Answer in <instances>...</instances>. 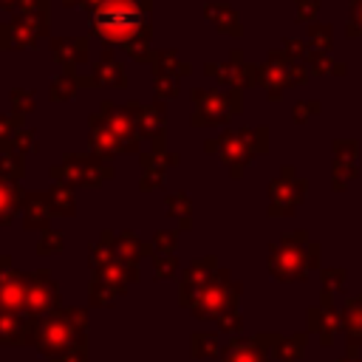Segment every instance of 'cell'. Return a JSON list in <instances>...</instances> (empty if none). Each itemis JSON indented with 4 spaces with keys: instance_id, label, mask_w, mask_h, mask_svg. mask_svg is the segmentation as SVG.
Here are the masks:
<instances>
[{
    "instance_id": "obj_21",
    "label": "cell",
    "mask_w": 362,
    "mask_h": 362,
    "mask_svg": "<svg viewBox=\"0 0 362 362\" xmlns=\"http://www.w3.org/2000/svg\"><path fill=\"white\" fill-rule=\"evenodd\" d=\"M88 127H90L88 141H90V150H93L96 156H102V158H113V156L124 153L122 141H119V139L113 136V130L102 122V116H99V113H93V116L88 119Z\"/></svg>"
},
{
    "instance_id": "obj_7",
    "label": "cell",
    "mask_w": 362,
    "mask_h": 362,
    "mask_svg": "<svg viewBox=\"0 0 362 362\" xmlns=\"http://www.w3.org/2000/svg\"><path fill=\"white\" fill-rule=\"evenodd\" d=\"M308 76L311 74L305 71V62L291 59L283 48L269 51L266 62L260 65V85L266 88L269 102H280L283 99V90H288L294 85H305Z\"/></svg>"
},
{
    "instance_id": "obj_35",
    "label": "cell",
    "mask_w": 362,
    "mask_h": 362,
    "mask_svg": "<svg viewBox=\"0 0 362 362\" xmlns=\"http://www.w3.org/2000/svg\"><path fill=\"white\" fill-rule=\"evenodd\" d=\"M11 105H14L11 113L25 116V113H31V107H34V93H31V90H23V88H14V90H11Z\"/></svg>"
},
{
    "instance_id": "obj_40",
    "label": "cell",
    "mask_w": 362,
    "mask_h": 362,
    "mask_svg": "<svg viewBox=\"0 0 362 362\" xmlns=\"http://www.w3.org/2000/svg\"><path fill=\"white\" fill-rule=\"evenodd\" d=\"M59 249H62V235H59V232H48V229H45V235H42V240H40L37 252H40V255H51V252H59Z\"/></svg>"
},
{
    "instance_id": "obj_25",
    "label": "cell",
    "mask_w": 362,
    "mask_h": 362,
    "mask_svg": "<svg viewBox=\"0 0 362 362\" xmlns=\"http://www.w3.org/2000/svg\"><path fill=\"white\" fill-rule=\"evenodd\" d=\"M20 206H25V192L17 181L0 175V223H8Z\"/></svg>"
},
{
    "instance_id": "obj_5",
    "label": "cell",
    "mask_w": 362,
    "mask_h": 362,
    "mask_svg": "<svg viewBox=\"0 0 362 362\" xmlns=\"http://www.w3.org/2000/svg\"><path fill=\"white\" fill-rule=\"evenodd\" d=\"M82 311H57L34 322L31 339L42 354H59L68 351L71 342H82Z\"/></svg>"
},
{
    "instance_id": "obj_39",
    "label": "cell",
    "mask_w": 362,
    "mask_h": 362,
    "mask_svg": "<svg viewBox=\"0 0 362 362\" xmlns=\"http://www.w3.org/2000/svg\"><path fill=\"white\" fill-rule=\"evenodd\" d=\"M283 51H286L291 59H300V62H305V57H308V45H305L303 40H297V37H286V40H283Z\"/></svg>"
},
{
    "instance_id": "obj_27",
    "label": "cell",
    "mask_w": 362,
    "mask_h": 362,
    "mask_svg": "<svg viewBox=\"0 0 362 362\" xmlns=\"http://www.w3.org/2000/svg\"><path fill=\"white\" fill-rule=\"evenodd\" d=\"M305 62H308V74H314V76H325V74H331V76H345V74H348V65H345V62H339V59H334L331 54H322V51H311V48H308Z\"/></svg>"
},
{
    "instance_id": "obj_6",
    "label": "cell",
    "mask_w": 362,
    "mask_h": 362,
    "mask_svg": "<svg viewBox=\"0 0 362 362\" xmlns=\"http://www.w3.org/2000/svg\"><path fill=\"white\" fill-rule=\"evenodd\" d=\"M192 124L206 127V124H226L232 116L243 110V90L235 88H192Z\"/></svg>"
},
{
    "instance_id": "obj_37",
    "label": "cell",
    "mask_w": 362,
    "mask_h": 362,
    "mask_svg": "<svg viewBox=\"0 0 362 362\" xmlns=\"http://www.w3.org/2000/svg\"><path fill=\"white\" fill-rule=\"evenodd\" d=\"M167 212L170 215H175V218H187L189 221V198L184 195V192H175V195H170L167 198Z\"/></svg>"
},
{
    "instance_id": "obj_10",
    "label": "cell",
    "mask_w": 362,
    "mask_h": 362,
    "mask_svg": "<svg viewBox=\"0 0 362 362\" xmlns=\"http://www.w3.org/2000/svg\"><path fill=\"white\" fill-rule=\"evenodd\" d=\"M141 107L139 102H127V105H113V102H102V122L113 130V136L122 141L124 153H136L144 136V124H141Z\"/></svg>"
},
{
    "instance_id": "obj_19",
    "label": "cell",
    "mask_w": 362,
    "mask_h": 362,
    "mask_svg": "<svg viewBox=\"0 0 362 362\" xmlns=\"http://www.w3.org/2000/svg\"><path fill=\"white\" fill-rule=\"evenodd\" d=\"M88 37H71V40H65V37H54L51 40V54H54V59L68 71V74H74V68L76 65H85L88 62Z\"/></svg>"
},
{
    "instance_id": "obj_34",
    "label": "cell",
    "mask_w": 362,
    "mask_h": 362,
    "mask_svg": "<svg viewBox=\"0 0 362 362\" xmlns=\"http://www.w3.org/2000/svg\"><path fill=\"white\" fill-rule=\"evenodd\" d=\"M345 34H348V37H362V0H348Z\"/></svg>"
},
{
    "instance_id": "obj_16",
    "label": "cell",
    "mask_w": 362,
    "mask_h": 362,
    "mask_svg": "<svg viewBox=\"0 0 362 362\" xmlns=\"http://www.w3.org/2000/svg\"><path fill=\"white\" fill-rule=\"evenodd\" d=\"M25 308V277L11 269V257H0V314Z\"/></svg>"
},
{
    "instance_id": "obj_38",
    "label": "cell",
    "mask_w": 362,
    "mask_h": 362,
    "mask_svg": "<svg viewBox=\"0 0 362 362\" xmlns=\"http://www.w3.org/2000/svg\"><path fill=\"white\" fill-rule=\"evenodd\" d=\"M17 331H20L17 317H14V314H0V342L17 339Z\"/></svg>"
},
{
    "instance_id": "obj_26",
    "label": "cell",
    "mask_w": 362,
    "mask_h": 362,
    "mask_svg": "<svg viewBox=\"0 0 362 362\" xmlns=\"http://www.w3.org/2000/svg\"><path fill=\"white\" fill-rule=\"evenodd\" d=\"M305 348H308V331L294 334V337H280V342L272 348V354L277 362H300Z\"/></svg>"
},
{
    "instance_id": "obj_36",
    "label": "cell",
    "mask_w": 362,
    "mask_h": 362,
    "mask_svg": "<svg viewBox=\"0 0 362 362\" xmlns=\"http://www.w3.org/2000/svg\"><path fill=\"white\" fill-rule=\"evenodd\" d=\"M320 6H322L320 0H297V23H303V25L308 23L311 25L317 20V14H320Z\"/></svg>"
},
{
    "instance_id": "obj_42",
    "label": "cell",
    "mask_w": 362,
    "mask_h": 362,
    "mask_svg": "<svg viewBox=\"0 0 362 362\" xmlns=\"http://www.w3.org/2000/svg\"><path fill=\"white\" fill-rule=\"evenodd\" d=\"M175 272V257L170 255V257H156V274H161V277H170Z\"/></svg>"
},
{
    "instance_id": "obj_44",
    "label": "cell",
    "mask_w": 362,
    "mask_h": 362,
    "mask_svg": "<svg viewBox=\"0 0 362 362\" xmlns=\"http://www.w3.org/2000/svg\"><path fill=\"white\" fill-rule=\"evenodd\" d=\"M0 8H6V11H14V8H20V0H0Z\"/></svg>"
},
{
    "instance_id": "obj_17",
    "label": "cell",
    "mask_w": 362,
    "mask_h": 362,
    "mask_svg": "<svg viewBox=\"0 0 362 362\" xmlns=\"http://www.w3.org/2000/svg\"><path fill=\"white\" fill-rule=\"evenodd\" d=\"M54 305H57V286H54L51 274L42 269L34 274H25V311L42 314Z\"/></svg>"
},
{
    "instance_id": "obj_41",
    "label": "cell",
    "mask_w": 362,
    "mask_h": 362,
    "mask_svg": "<svg viewBox=\"0 0 362 362\" xmlns=\"http://www.w3.org/2000/svg\"><path fill=\"white\" fill-rule=\"evenodd\" d=\"M178 93V79H156V96L158 99H173Z\"/></svg>"
},
{
    "instance_id": "obj_18",
    "label": "cell",
    "mask_w": 362,
    "mask_h": 362,
    "mask_svg": "<svg viewBox=\"0 0 362 362\" xmlns=\"http://www.w3.org/2000/svg\"><path fill=\"white\" fill-rule=\"evenodd\" d=\"M79 85H116V88H124V85H127V74H124L122 62L113 57V51L105 48V51L99 54V59L93 62L90 76L79 79Z\"/></svg>"
},
{
    "instance_id": "obj_4",
    "label": "cell",
    "mask_w": 362,
    "mask_h": 362,
    "mask_svg": "<svg viewBox=\"0 0 362 362\" xmlns=\"http://www.w3.org/2000/svg\"><path fill=\"white\" fill-rule=\"evenodd\" d=\"M206 153H215L232 173V178H240L243 170L255 156L269 153V127H240V130H226L218 139H209L204 144Z\"/></svg>"
},
{
    "instance_id": "obj_31",
    "label": "cell",
    "mask_w": 362,
    "mask_h": 362,
    "mask_svg": "<svg viewBox=\"0 0 362 362\" xmlns=\"http://www.w3.org/2000/svg\"><path fill=\"white\" fill-rule=\"evenodd\" d=\"M308 45H311V51L331 54V48H334V28L328 23H311L308 25Z\"/></svg>"
},
{
    "instance_id": "obj_20",
    "label": "cell",
    "mask_w": 362,
    "mask_h": 362,
    "mask_svg": "<svg viewBox=\"0 0 362 362\" xmlns=\"http://www.w3.org/2000/svg\"><path fill=\"white\" fill-rule=\"evenodd\" d=\"M308 331L317 334V339H320L322 348H331L334 339H337V331H342V325H339V308H322V305L308 308Z\"/></svg>"
},
{
    "instance_id": "obj_30",
    "label": "cell",
    "mask_w": 362,
    "mask_h": 362,
    "mask_svg": "<svg viewBox=\"0 0 362 362\" xmlns=\"http://www.w3.org/2000/svg\"><path fill=\"white\" fill-rule=\"evenodd\" d=\"M79 88H82V85H79V76L62 71V74L51 82V93H48V96H51V102H65V99H74Z\"/></svg>"
},
{
    "instance_id": "obj_8",
    "label": "cell",
    "mask_w": 362,
    "mask_h": 362,
    "mask_svg": "<svg viewBox=\"0 0 362 362\" xmlns=\"http://www.w3.org/2000/svg\"><path fill=\"white\" fill-rule=\"evenodd\" d=\"M51 178L59 184H79V187H102L113 178V164L96 153H71L62 158L59 167H51Z\"/></svg>"
},
{
    "instance_id": "obj_2",
    "label": "cell",
    "mask_w": 362,
    "mask_h": 362,
    "mask_svg": "<svg viewBox=\"0 0 362 362\" xmlns=\"http://www.w3.org/2000/svg\"><path fill=\"white\" fill-rule=\"evenodd\" d=\"M322 246L308 238L305 229L286 232L280 240L269 243V274L283 283L308 280L311 272L320 269Z\"/></svg>"
},
{
    "instance_id": "obj_3",
    "label": "cell",
    "mask_w": 362,
    "mask_h": 362,
    "mask_svg": "<svg viewBox=\"0 0 362 362\" xmlns=\"http://www.w3.org/2000/svg\"><path fill=\"white\" fill-rule=\"evenodd\" d=\"M240 283L229 277L226 269H215L212 277L198 288L189 308L198 320H218L223 331H240Z\"/></svg>"
},
{
    "instance_id": "obj_15",
    "label": "cell",
    "mask_w": 362,
    "mask_h": 362,
    "mask_svg": "<svg viewBox=\"0 0 362 362\" xmlns=\"http://www.w3.org/2000/svg\"><path fill=\"white\" fill-rule=\"evenodd\" d=\"M339 325H342V334H345V356L359 359V351H362V294L342 300Z\"/></svg>"
},
{
    "instance_id": "obj_45",
    "label": "cell",
    "mask_w": 362,
    "mask_h": 362,
    "mask_svg": "<svg viewBox=\"0 0 362 362\" xmlns=\"http://www.w3.org/2000/svg\"><path fill=\"white\" fill-rule=\"evenodd\" d=\"M334 362H362V356H359V359H348V356H339V359H334Z\"/></svg>"
},
{
    "instance_id": "obj_13",
    "label": "cell",
    "mask_w": 362,
    "mask_h": 362,
    "mask_svg": "<svg viewBox=\"0 0 362 362\" xmlns=\"http://www.w3.org/2000/svg\"><path fill=\"white\" fill-rule=\"evenodd\" d=\"M334 161H331V187L334 192H345L351 181L359 178V141L356 139H334L331 141Z\"/></svg>"
},
{
    "instance_id": "obj_33",
    "label": "cell",
    "mask_w": 362,
    "mask_h": 362,
    "mask_svg": "<svg viewBox=\"0 0 362 362\" xmlns=\"http://www.w3.org/2000/svg\"><path fill=\"white\" fill-rule=\"evenodd\" d=\"M345 280H348V272L345 269H320V283H322L325 291L342 294L345 291Z\"/></svg>"
},
{
    "instance_id": "obj_28",
    "label": "cell",
    "mask_w": 362,
    "mask_h": 362,
    "mask_svg": "<svg viewBox=\"0 0 362 362\" xmlns=\"http://www.w3.org/2000/svg\"><path fill=\"white\" fill-rule=\"evenodd\" d=\"M48 218H51V209H48L45 192H28L25 195V226L28 229L48 226Z\"/></svg>"
},
{
    "instance_id": "obj_11",
    "label": "cell",
    "mask_w": 362,
    "mask_h": 362,
    "mask_svg": "<svg viewBox=\"0 0 362 362\" xmlns=\"http://www.w3.org/2000/svg\"><path fill=\"white\" fill-rule=\"evenodd\" d=\"M204 74L212 76V79H218L221 85L235 88V90H246V88L260 85V65L246 62L240 48H235L229 54V62H206L204 65Z\"/></svg>"
},
{
    "instance_id": "obj_22",
    "label": "cell",
    "mask_w": 362,
    "mask_h": 362,
    "mask_svg": "<svg viewBox=\"0 0 362 362\" xmlns=\"http://www.w3.org/2000/svg\"><path fill=\"white\" fill-rule=\"evenodd\" d=\"M141 124H144V136H150L153 141V153L164 156V127H167V116H164V105H144L141 107Z\"/></svg>"
},
{
    "instance_id": "obj_9",
    "label": "cell",
    "mask_w": 362,
    "mask_h": 362,
    "mask_svg": "<svg viewBox=\"0 0 362 362\" xmlns=\"http://www.w3.org/2000/svg\"><path fill=\"white\" fill-rule=\"evenodd\" d=\"M308 192V181L297 175L291 164L280 167V175L269 181V218H291Z\"/></svg>"
},
{
    "instance_id": "obj_46",
    "label": "cell",
    "mask_w": 362,
    "mask_h": 362,
    "mask_svg": "<svg viewBox=\"0 0 362 362\" xmlns=\"http://www.w3.org/2000/svg\"><path fill=\"white\" fill-rule=\"evenodd\" d=\"M62 6H76V3H82V0H59Z\"/></svg>"
},
{
    "instance_id": "obj_14",
    "label": "cell",
    "mask_w": 362,
    "mask_h": 362,
    "mask_svg": "<svg viewBox=\"0 0 362 362\" xmlns=\"http://www.w3.org/2000/svg\"><path fill=\"white\" fill-rule=\"evenodd\" d=\"M277 342H280V334H257L252 339H232L223 348V362H269V354Z\"/></svg>"
},
{
    "instance_id": "obj_32",
    "label": "cell",
    "mask_w": 362,
    "mask_h": 362,
    "mask_svg": "<svg viewBox=\"0 0 362 362\" xmlns=\"http://www.w3.org/2000/svg\"><path fill=\"white\" fill-rule=\"evenodd\" d=\"M317 113H322V102H320V99H300V102L294 105V110H291V119H294V124H305V122H311Z\"/></svg>"
},
{
    "instance_id": "obj_24",
    "label": "cell",
    "mask_w": 362,
    "mask_h": 362,
    "mask_svg": "<svg viewBox=\"0 0 362 362\" xmlns=\"http://www.w3.org/2000/svg\"><path fill=\"white\" fill-rule=\"evenodd\" d=\"M150 65H153L156 79H178V76H189L192 74V65L189 62H181L173 48L158 51V54L153 51L150 54Z\"/></svg>"
},
{
    "instance_id": "obj_12",
    "label": "cell",
    "mask_w": 362,
    "mask_h": 362,
    "mask_svg": "<svg viewBox=\"0 0 362 362\" xmlns=\"http://www.w3.org/2000/svg\"><path fill=\"white\" fill-rule=\"evenodd\" d=\"M48 34V14H17L0 25V48H37L40 37Z\"/></svg>"
},
{
    "instance_id": "obj_43",
    "label": "cell",
    "mask_w": 362,
    "mask_h": 362,
    "mask_svg": "<svg viewBox=\"0 0 362 362\" xmlns=\"http://www.w3.org/2000/svg\"><path fill=\"white\" fill-rule=\"evenodd\" d=\"M156 246L164 249V252L175 249V232H158V235H156Z\"/></svg>"
},
{
    "instance_id": "obj_1",
    "label": "cell",
    "mask_w": 362,
    "mask_h": 362,
    "mask_svg": "<svg viewBox=\"0 0 362 362\" xmlns=\"http://www.w3.org/2000/svg\"><path fill=\"white\" fill-rule=\"evenodd\" d=\"M90 17V31L122 48L147 45L150 40V0H82Z\"/></svg>"
},
{
    "instance_id": "obj_23",
    "label": "cell",
    "mask_w": 362,
    "mask_h": 362,
    "mask_svg": "<svg viewBox=\"0 0 362 362\" xmlns=\"http://www.w3.org/2000/svg\"><path fill=\"white\" fill-rule=\"evenodd\" d=\"M204 17L221 31V34H229V37H240L243 34V25H240V17L232 6L226 3H206L204 6Z\"/></svg>"
},
{
    "instance_id": "obj_29",
    "label": "cell",
    "mask_w": 362,
    "mask_h": 362,
    "mask_svg": "<svg viewBox=\"0 0 362 362\" xmlns=\"http://www.w3.org/2000/svg\"><path fill=\"white\" fill-rule=\"evenodd\" d=\"M45 198H48L51 215H74V192H71L68 184H59V181H57V184L45 192Z\"/></svg>"
}]
</instances>
